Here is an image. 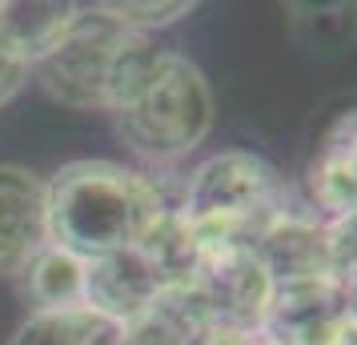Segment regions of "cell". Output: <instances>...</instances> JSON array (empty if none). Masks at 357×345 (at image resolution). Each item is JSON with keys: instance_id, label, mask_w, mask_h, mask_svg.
<instances>
[{"instance_id": "1", "label": "cell", "mask_w": 357, "mask_h": 345, "mask_svg": "<svg viewBox=\"0 0 357 345\" xmlns=\"http://www.w3.org/2000/svg\"><path fill=\"white\" fill-rule=\"evenodd\" d=\"M49 245L68 249L81 261L141 249L173 209L161 185L129 164L84 157L68 161L45 181Z\"/></svg>"}, {"instance_id": "2", "label": "cell", "mask_w": 357, "mask_h": 345, "mask_svg": "<svg viewBox=\"0 0 357 345\" xmlns=\"http://www.w3.org/2000/svg\"><path fill=\"white\" fill-rule=\"evenodd\" d=\"M121 141L153 164L185 161L213 132V89L205 72L169 49H153L113 100Z\"/></svg>"}, {"instance_id": "3", "label": "cell", "mask_w": 357, "mask_h": 345, "mask_svg": "<svg viewBox=\"0 0 357 345\" xmlns=\"http://www.w3.org/2000/svg\"><path fill=\"white\" fill-rule=\"evenodd\" d=\"M149 52H153L149 36L129 33L100 4H77L65 33L33 61L29 77H36L40 89L68 109L109 113L116 93L129 84Z\"/></svg>"}, {"instance_id": "4", "label": "cell", "mask_w": 357, "mask_h": 345, "mask_svg": "<svg viewBox=\"0 0 357 345\" xmlns=\"http://www.w3.org/2000/svg\"><path fill=\"white\" fill-rule=\"evenodd\" d=\"M289 209L285 181L257 153L229 148L197 164L177 213L201 245H253Z\"/></svg>"}, {"instance_id": "5", "label": "cell", "mask_w": 357, "mask_h": 345, "mask_svg": "<svg viewBox=\"0 0 357 345\" xmlns=\"http://www.w3.org/2000/svg\"><path fill=\"white\" fill-rule=\"evenodd\" d=\"M169 301H177L189 325L261 329L273 305V281L249 245H201L189 281Z\"/></svg>"}, {"instance_id": "6", "label": "cell", "mask_w": 357, "mask_h": 345, "mask_svg": "<svg viewBox=\"0 0 357 345\" xmlns=\"http://www.w3.org/2000/svg\"><path fill=\"white\" fill-rule=\"evenodd\" d=\"M261 269L273 289L305 285V281H345L354 285V221H321L305 209H285L269 229L253 241Z\"/></svg>"}, {"instance_id": "7", "label": "cell", "mask_w": 357, "mask_h": 345, "mask_svg": "<svg viewBox=\"0 0 357 345\" xmlns=\"http://www.w3.org/2000/svg\"><path fill=\"white\" fill-rule=\"evenodd\" d=\"M261 329L273 345H354V285H281Z\"/></svg>"}, {"instance_id": "8", "label": "cell", "mask_w": 357, "mask_h": 345, "mask_svg": "<svg viewBox=\"0 0 357 345\" xmlns=\"http://www.w3.org/2000/svg\"><path fill=\"white\" fill-rule=\"evenodd\" d=\"M165 297H169V285L145 249H125V253H109V257L89 261L84 305L97 309L100 317H109L113 325H129L137 317H145Z\"/></svg>"}, {"instance_id": "9", "label": "cell", "mask_w": 357, "mask_h": 345, "mask_svg": "<svg viewBox=\"0 0 357 345\" xmlns=\"http://www.w3.org/2000/svg\"><path fill=\"white\" fill-rule=\"evenodd\" d=\"M45 245V177L24 164H0V277H20Z\"/></svg>"}, {"instance_id": "10", "label": "cell", "mask_w": 357, "mask_h": 345, "mask_svg": "<svg viewBox=\"0 0 357 345\" xmlns=\"http://www.w3.org/2000/svg\"><path fill=\"white\" fill-rule=\"evenodd\" d=\"M309 205L321 221H354L357 209V116L341 113L309 164Z\"/></svg>"}, {"instance_id": "11", "label": "cell", "mask_w": 357, "mask_h": 345, "mask_svg": "<svg viewBox=\"0 0 357 345\" xmlns=\"http://www.w3.org/2000/svg\"><path fill=\"white\" fill-rule=\"evenodd\" d=\"M24 281V297L33 313L40 309H77L84 305V289H89V261L73 257L61 245H45L33 257V265L20 273Z\"/></svg>"}, {"instance_id": "12", "label": "cell", "mask_w": 357, "mask_h": 345, "mask_svg": "<svg viewBox=\"0 0 357 345\" xmlns=\"http://www.w3.org/2000/svg\"><path fill=\"white\" fill-rule=\"evenodd\" d=\"M116 325L89 305L77 309H40L17 329L13 345H109Z\"/></svg>"}, {"instance_id": "13", "label": "cell", "mask_w": 357, "mask_h": 345, "mask_svg": "<svg viewBox=\"0 0 357 345\" xmlns=\"http://www.w3.org/2000/svg\"><path fill=\"white\" fill-rule=\"evenodd\" d=\"M189 317L177 309V301L165 297L157 309H149L145 317H137L129 325H116L109 345H185L189 337Z\"/></svg>"}, {"instance_id": "14", "label": "cell", "mask_w": 357, "mask_h": 345, "mask_svg": "<svg viewBox=\"0 0 357 345\" xmlns=\"http://www.w3.org/2000/svg\"><path fill=\"white\" fill-rule=\"evenodd\" d=\"M100 8L137 36H149L153 29H165V24L193 13V4H185V0H177V4H132L129 0V4H100Z\"/></svg>"}, {"instance_id": "15", "label": "cell", "mask_w": 357, "mask_h": 345, "mask_svg": "<svg viewBox=\"0 0 357 345\" xmlns=\"http://www.w3.org/2000/svg\"><path fill=\"white\" fill-rule=\"evenodd\" d=\"M29 68H33L29 52L20 49L17 40L8 36V29L0 24V109L29 84Z\"/></svg>"}, {"instance_id": "16", "label": "cell", "mask_w": 357, "mask_h": 345, "mask_svg": "<svg viewBox=\"0 0 357 345\" xmlns=\"http://www.w3.org/2000/svg\"><path fill=\"white\" fill-rule=\"evenodd\" d=\"M185 345H273L265 329H237V325H193Z\"/></svg>"}]
</instances>
